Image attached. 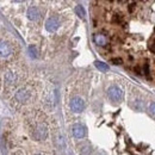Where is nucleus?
I'll return each mask as SVG.
<instances>
[{
	"label": "nucleus",
	"instance_id": "obj_1",
	"mask_svg": "<svg viewBox=\"0 0 155 155\" xmlns=\"http://www.w3.org/2000/svg\"><path fill=\"white\" fill-rule=\"evenodd\" d=\"M107 94H109V98L114 101V103H119L122 100V97H123V92L119 87L117 86H111L109 90H107Z\"/></svg>",
	"mask_w": 155,
	"mask_h": 155
},
{
	"label": "nucleus",
	"instance_id": "obj_2",
	"mask_svg": "<svg viewBox=\"0 0 155 155\" xmlns=\"http://www.w3.org/2000/svg\"><path fill=\"white\" fill-rule=\"evenodd\" d=\"M71 109H72V111H74V112H81L84 109H85V103H84V100L81 99L80 97H74L71 99Z\"/></svg>",
	"mask_w": 155,
	"mask_h": 155
},
{
	"label": "nucleus",
	"instance_id": "obj_3",
	"mask_svg": "<svg viewBox=\"0 0 155 155\" xmlns=\"http://www.w3.org/2000/svg\"><path fill=\"white\" fill-rule=\"evenodd\" d=\"M47 136H48V128L44 124L37 125L36 129H35V133H34V137L37 141H42V140H45Z\"/></svg>",
	"mask_w": 155,
	"mask_h": 155
},
{
	"label": "nucleus",
	"instance_id": "obj_4",
	"mask_svg": "<svg viewBox=\"0 0 155 155\" xmlns=\"http://www.w3.org/2000/svg\"><path fill=\"white\" fill-rule=\"evenodd\" d=\"M58 26H60V20H58V17H50L45 23V29L48 31H50V32L56 31L58 29Z\"/></svg>",
	"mask_w": 155,
	"mask_h": 155
},
{
	"label": "nucleus",
	"instance_id": "obj_5",
	"mask_svg": "<svg viewBox=\"0 0 155 155\" xmlns=\"http://www.w3.org/2000/svg\"><path fill=\"white\" fill-rule=\"evenodd\" d=\"M72 131H73V135L77 138H82L86 135V129L81 124H74L73 128H72Z\"/></svg>",
	"mask_w": 155,
	"mask_h": 155
},
{
	"label": "nucleus",
	"instance_id": "obj_6",
	"mask_svg": "<svg viewBox=\"0 0 155 155\" xmlns=\"http://www.w3.org/2000/svg\"><path fill=\"white\" fill-rule=\"evenodd\" d=\"M29 98H30V92H28V90H25V88H20L19 91L16 93V99L20 103L26 101Z\"/></svg>",
	"mask_w": 155,
	"mask_h": 155
},
{
	"label": "nucleus",
	"instance_id": "obj_7",
	"mask_svg": "<svg viewBox=\"0 0 155 155\" xmlns=\"http://www.w3.org/2000/svg\"><path fill=\"white\" fill-rule=\"evenodd\" d=\"M11 54V48L6 42L0 41V56L1 58H6Z\"/></svg>",
	"mask_w": 155,
	"mask_h": 155
},
{
	"label": "nucleus",
	"instance_id": "obj_8",
	"mask_svg": "<svg viewBox=\"0 0 155 155\" xmlns=\"http://www.w3.org/2000/svg\"><path fill=\"white\" fill-rule=\"evenodd\" d=\"M93 39H94L96 44L100 45V47H106L107 45V37L104 34H97V35H94Z\"/></svg>",
	"mask_w": 155,
	"mask_h": 155
},
{
	"label": "nucleus",
	"instance_id": "obj_9",
	"mask_svg": "<svg viewBox=\"0 0 155 155\" xmlns=\"http://www.w3.org/2000/svg\"><path fill=\"white\" fill-rule=\"evenodd\" d=\"M28 17L31 20H37L39 18V11L37 7H30L28 10Z\"/></svg>",
	"mask_w": 155,
	"mask_h": 155
},
{
	"label": "nucleus",
	"instance_id": "obj_10",
	"mask_svg": "<svg viewBox=\"0 0 155 155\" xmlns=\"http://www.w3.org/2000/svg\"><path fill=\"white\" fill-rule=\"evenodd\" d=\"M111 21L117 24V25H120L124 21V16L123 15H119V13H116V15H114L111 17Z\"/></svg>",
	"mask_w": 155,
	"mask_h": 155
},
{
	"label": "nucleus",
	"instance_id": "obj_11",
	"mask_svg": "<svg viewBox=\"0 0 155 155\" xmlns=\"http://www.w3.org/2000/svg\"><path fill=\"white\" fill-rule=\"evenodd\" d=\"M94 64H96V67H97L98 69L101 71V72H107V71H109V66H107L106 63L101 62V61H96Z\"/></svg>",
	"mask_w": 155,
	"mask_h": 155
},
{
	"label": "nucleus",
	"instance_id": "obj_12",
	"mask_svg": "<svg viewBox=\"0 0 155 155\" xmlns=\"http://www.w3.org/2000/svg\"><path fill=\"white\" fill-rule=\"evenodd\" d=\"M75 13H77V16H79L80 18H85V16H86V11H85V8L81 5L75 6Z\"/></svg>",
	"mask_w": 155,
	"mask_h": 155
},
{
	"label": "nucleus",
	"instance_id": "obj_13",
	"mask_svg": "<svg viewBox=\"0 0 155 155\" xmlns=\"http://www.w3.org/2000/svg\"><path fill=\"white\" fill-rule=\"evenodd\" d=\"M143 74L147 75L148 78L150 75V68H149V63H148V62L143 63Z\"/></svg>",
	"mask_w": 155,
	"mask_h": 155
},
{
	"label": "nucleus",
	"instance_id": "obj_14",
	"mask_svg": "<svg viewBox=\"0 0 155 155\" xmlns=\"http://www.w3.org/2000/svg\"><path fill=\"white\" fill-rule=\"evenodd\" d=\"M29 53L31 55V58H37V49L35 45H30L29 47Z\"/></svg>",
	"mask_w": 155,
	"mask_h": 155
},
{
	"label": "nucleus",
	"instance_id": "obj_15",
	"mask_svg": "<svg viewBox=\"0 0 155 155\" xmlns=\"http://www.w3.org/2000/svg\"><path fill=\"white\" fill-rule=\"evenodd\" d=\"M111 62H112L114 64L118 66V64H122V63H123V60L120 58H111Z\"/></svg>",
	"mask_w": 155,
	"mask_h": 155
},
{
	"label": "nucleus",
	"instance_id": "obj_16",
	"mask_svg": "<svg viewBox=\"0 0 155 155\" xmlns=\"http://www.w3.org/2000/svg\"><path fill=\"white\" fill-rule=\"evenodd\" d=\"M136 10V5L135 4H129V6H128V11L130 12V13H134Z\"/></svg>",
	"mask_w": 155,
	"mask_h": 155
},
{
	"label": "nucleus",
	"instance_id": "obj_17",
	"mask_svg": "<svg viewBox=\"0 0 155 155\" xmlns=\"http://www.w3.org/2000/svg\"><path fill=\"white\" fill-rule=\"evenodd\" d=\"M149 110H150V112H152L153 115H155V101L150 104V106H149Z\"/></svg>",
	"mask_w": 155,
	"mask_h": 155
},
{
	"label": "nucleus",
	"instance_id": "obj_18",
	"mask_svg": "<svg viewBox=\"0 0 155 155\" xmlns=\"http://www.w3.org/2000/svg\"><path fill=\"white\" fill-rule=\"evenodd\" d=\"M149 50H150L152 53H154V54H155V42H154V41H153V43L149 45Z\"/></svg>",
	"mask_w": 155,
	"mask_h": 155
},
{
	"label": "nucleus",
	"instance_id": "obj_19",
	"mask_svg": "<svg viewBox=\"0 0 155 155\" xmlns=\"http://www.w3.org/2000/svg\"><path fill=\"white\" fill-rule=\"evenodd\" d=\"M134 69H135L136 74H141V68H140L138 66H136V67H135V68H134Z\"/></svg>",
	"mask_w": 155,
	"mask_h": 155
},
{
	"label": "nucleus",
	"instance_id": "obj_20",
	"mask_svg": "<svg viewBox=\"0 0 155 155\" xmlns=\"http://www.w3.org/2000/svg\"><path fill=\"white\" fill-rule=\"evenodd\" d=\"M15 1H17V2H23V1H25V0H15Z\"/></svg>",
	"mask_w": 155,
	"mask_h": 155
}]
</instances>
